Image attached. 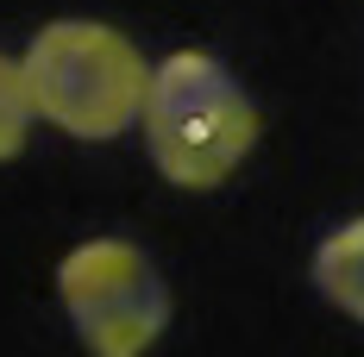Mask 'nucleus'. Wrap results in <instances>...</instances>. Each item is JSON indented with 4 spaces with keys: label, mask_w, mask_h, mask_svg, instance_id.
<instances>
[{
    "label": "nucleus",
    "mask_w": 364,
    "mask_h": 357,
    "mask_svg": "<svg viewBox=\"0 0 364 357\" xmlns=\"http://www.w3.org/2000/svg\"><path fill=\"white\" fill-rule=\"evenodd\" d=\"M139 132H145L151 170L170 188L214 194L252 163L257 138H264V113L214 50L182 44L151 70V101Z\"/></svg>",
    "instance_id": "1"
},
{
    "label": "nucleus",
    "mask_w": 364,
    "mask_h": 357,
    "mask_svg": "<svg viewBox=\"0 0 364 357\" xmlns=\"http://www.w3.org/2000/svg\"><path fill=\"white\" fill-rule=\"evenodd\" d=\"M26 88L38 126L75 144H107L145 119L151 63L132 38L107 19H50L26 44Z\"/></svg>",
    "instance_id": "2"
},
{
    "label": "nucleus",
    "mask_w": 364,
    "mask_h": 357,
    "mask_svg": "<svg viewBox=\"0 0 364 357\" xmlns=\"http://www.w3.org/2000/svg\"><path fill=\"white\" fill-rule=\"evenodd\" d=\"M57 301L88 357H151L170 332V282L132 238H82L57 263Z\"/></svg>",
    "instance_id": "3"
},
{
    "label": "nucleus",
    "mask_w": 364,
    "mask_h": 357,
    "mask_svg": "<svg viewBox=\"0 0 364 357\" xmlns=\"http://www.w3.org/2000/svg\"><path fill=\"white\" fill-rule=\"evenodd\" d=\"M308 276H314V288L327 295L346 320L364 326V214H352L346 226H333L327 238L314 245Z\"/></svg>",
    "instance_id": "4"
},
{
    "label": "nucleus",
    "mask_w": 364,
    "mask_h": 357,
    "mask_svg": "<svg viewBox=\"0 0 364 357\" xmlns=\"http://www.w3.org/2000/svg\"><path fill=\"white\" fill-rule=\"evenodd\" d=\"M32 88H26V63L0 50V163H13L26 144H32Z\"/></svg>",
    "instance_id": "5"
}]
</instances>
